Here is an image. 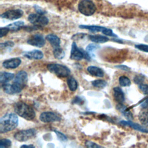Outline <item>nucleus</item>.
<instances>
[{
	"mask_svg": "<svg viewBox=\"0 0 148 148\" xmlns=\"http://www.w3.org/2000/svg\"><path fill=\"white\" fill-rule=\"evenodd\" d=\"M27 73L24 71H19L14 78L12 84L5 83L1 84L3 91L8 94H14L21 91L27 82Z\"/></svg>",
	"mask_w": 148,
	"mask_h": 148,
	"instance_id": "obj_1",
	"label": "nucleus"
},
{
	"mask_svg": "<svg viewBox=\"0 0 148 148\" xmlns=\"http://www.w3.org/2000/svg\"><path fill=\"white\" fill-rule=\"evenodd\" d=\"M18 123V117L15 114H5L0 119V132L6 133L13 130L17 127Z\"/></svg>",
	"mask_w": 148,
	"mask_h": 148,
	"instance_id": "obj_2",
	"label": "nucleus"
},
{
	"mask_svg": "<svg viewBox=\"0 0 148 148\" xmlns=\"http://www.w3.org/2000/svg\"><path fill=\"white\" fill-rule=\"evenodd\" d=\"M14 110L17 114L27 120H32L35 117V112L34 109L23 102L16 103Z\"/></svg>",
	"mask_w": 148,
	"mask_h": 148,
	"instance_id": "obj_3",
	"label": "nucleus"
},
{
	"mask_svg": "<svg viewBox=\"0 0 148 148\" xmlns=\"http://www.w3.org/2000/svg\"><path fill=\"white\" fill-rule=\"evenodd\" d=\"M47 69L58 77H65L69 76L70 70L66 66L58 64H50L47 66Z\"/></svg>",
	"mask_w": 148,
	"mask_h": 148,
	"instance_id": "obj_4",
	"label": "nucleus"
},
{
	"mask_svg": "<svg viewBox=\"0 0 148 148\" xmlns=\"http://www.w3.org/2000/svg\"><path fill=\"white\" fill-rule=\"evenodd\" d=\"M79 12L87 16L92 15L96 11V6L91 0H82L78 5Z\"/></svg>",
	"mask_w": 148,
	"mask_h": 148,
	"instance_id": "obj_5",
	"label": "nucleus"
},
{
	"mask_svg": "<svg viewBox=\"0 0 148 148\" xmlns=\"http://www.w3.org/2000/svg\"><path fill=\"white\" fill-rule=\"evenodd\" d=\"M70 58L72 60L76 61L80 60L83 58L86 59L87 61H90L91 59L88 53L86 50L84 51L82 49L78 48L77 45L74 42L72 44Z\"/></svg>",
	"mask_w": 148,
	"mask_h": 148,
	"instance_id": "obj_6",
	"label": "nucleus"
},
{
	"mask_svg": "<svg viewBox=\"0 0 148 148\" xmlns=\"http://www.w3.org/2000/svg\"><path fill=\"white\" fill-rule=\"evenodd\" d=\"M36 134V131L35 129H28L24 130H21L17 132L14 138L16 140L19 142H25L32 138H34Z\"/></svg>",
	"mask_w": 148,
	"mask_h": 148,
	"instance_id": "obj_7",
	"label": "nucleus"
},
{
	"mask_svg": "<svg viewBox=\"0 0 148 148\" xmlns=\"http://www.w3.org/2000/svg\"><path fill=\"white\" fill-rule=\"evenodd\" d=\"M28 21L34 25L42 27L49 23L47 17L40 14H30L28 17Z\"/></svg>",
	"mask_w": 148,
	"mask_h": 148,
	"instance_id": "obj_8",
	"label": "nucleus"
},
{
	"mask_svg": "<svg viewBox=\"0 0 148 148\" xmlns=\"http://www.w3.org/2000/svg\"><path fill=\"white\" fill-rule=\"evenodd\" d=\"M24 12L22 10L17 9H13V10H9L4 13H3L1 17L3 18H6L10 20H14L18 19L22 17L23 15Z\"/></svg>",
	"mask_w": 148,
	"mask_h": 148,
	"instance_id": "obj_9",
	"label": "nucleus"
},
{
	"mask_svg": "<svg viewBox=\"0 0 148 148\" xmlns=\"http://www.w3.org/2000/svg\"><path fill=\"white\" fill-rule=\"evenodd\" d=\"M39 119L43 123H51L60 121L61 117L54 112H45L40 114Z\"/></svg>",
	"mask_w": 148,
	"mask_h": 148,
	"instance_id": "obj_10",
	"label": "nucleus"
},
{
	"mask_svg": "<svg viewBox=\"0 0 148 148\" xmlns=\"http://www.w3.org/2000/svg\"><path fill=\"white\" fill-rule=\"evenodd\" d=\"M27 43L32 46L38 47H42L45 44V40L42 35L40 34H35L29 38Z\"/></svg>",
	"mask_w": 148,
	"mask_h": 148,
	"instance_id": "obj_11",
	"label": "nucleus"
},
{
	"mask_svg": "<svg viewBox=\"0 0 148 148\" xmlns=\"http://www.w3.org/2000/svg\"><path fill=\"white\" fill-rule=\"evenodd\" d=\"M21 60L19 58H13L4 61L2 66L6 69H14L17 68L21 64Z\"/></svg>",
	"mask_w": 148,
	"mask_h": 148,
	"instance_id": "obj_12",
	"label": "nucleus"
},
{
	"mask_svg": "<svg viewBox=\"0 0 148 148\" xmlns=\"http://www.w3.org/2000/svg\"><path fill=\"white\" fill-rule=\"evenodd\" d=\"M23 55L25 57L31 60H40L43 57V53L39 50H34L24 52Z\"/></svg>",
	"mask_w": 148,
	"mask_h": 148,
	"instance_id": "obj_13",
	"label": "nucleus"
},
{
	"mask_svg": "<svg viewBox=\"0 0 148 148\" xmlns=\"http://www.w3.org/2000/svg\"><path fill=\"white\" fill-rule=\"evenodd\" d=\"M120 124L123 125H125V126H129L132 128H134V130H138L139 131L142 132H145V133H148V129H147L146 128L139 125L138 124L132 122L130 120L128 121H120Z\"/></svg>",
	"mask_w": 148,
	"mask_h": 148,
	"instance_id": "obj_14",
	"label": "nucleus"
},
{
	"mask_svg": "<svg viewBox=\"0 0 148 148\" xmlns=\"http://www.w3.org/2000/svg\"><path fill=\"white\" fill-rule=\"evenodd\" d=\"M113 96L118 103H123L125 100L124 94L121 88L116 87L113 88Z\"/></svg>",
	"mask_w": 148,
	"mask_h": 148,
	"instance_id": "obj_15",
	"label": "nucleus"
},
{
	"mask_svg": "<svg viewBox=\"0 0 148 148\" xmlns=\"http://www.w3.org/2000/svg\"><path fill=\"white\" fill-rule=\"evenodd\" d=\"M46 39L51 44L53 49L60 47V39L57 35L52 34H49L46 36Z\"/></svg>",
	"mask_w": 148,
	"mask_h": 148,
	"instance_id": "obj_16",
	"label": "nucleus"
},
{
	"mask_svg": "<svg viewBox=\"0 0 148 148\" xmlns=\"http://www.w3.org/2000/svg\"><path fill=\"white\" fill-rule=\"evenodd\" d=\"M116 109L120 111L127 119L131 120L133 119L132 114L128 110L127 107L121 103H119L116 105Z\"/></svg>",
	"mask_w": 148,
	"mask_h": 148,
	"instance_id": "obj_17",
	"label": "nucleus"
},
{
	"mask_svg": "<svg viewBox=\"0 0 148 148\" xmlns=\"http://www.w3.org/2000/svg\"><path fill=\"white\" fill-rule=\"evenodd\" d=\"M87 71L91 75L95 77H103L104 75V72L102 69L95 66H90L87 68Z\"/></svg>",
	"mask_w": 148,
	"mask_h": 148,
	"instance_id": "obj_18",
	"label": "nucleus"
},
{
	"mask_svg": "<svg viewBox=\"0 0 148 148\" xmlns=\"http://www.w3.org/2000/svg\"><path fill=\"white\" fill-rule=\"evenodd\" d=\"M14 75L12 73L1 72L0 73V82L1 84L9 82L12 79H14Z\"/></svg>",
	"mask_w": 148,
	"mask_h": 148,
	"instance_id": "obj_19",
	"label": "nucleus"
},
{
	"mask_svg": "<svg viewBox=\"0 0 148 148\" xmlns=\"http://www.w3.org/2000/svg\"><path fill=\"white\" fill-rule=\"evenodd\" d=\"M138 118L142 125L148 127V108L142 110L139 114Z\"/></svg>",
	"mask_w": 148,
	"mask_h": 148,
	"instance_id": "obj_20",
	"label": "nucleus"
},
{
	"mask_svg": "<svg viewBox=\"0 0 148 148\" xmlns=\"http://www.w3.org/2000/svg\"><path fill=\"white\" fill-rule=\"evenodd\" d=\"M89 39L95 43H105L109 40L108 37L100 35H89Z\"/></svg>",
	"mask_w": 148,
	"mask_h": 148,
	"instance_id": "obj_21",
	"label": "nucleus"
},
{
	"mask_svg": "<svg viewBox=\"0 0 148 148\" xmlns=\"http://www.w3.org/2000/svg\"><path fill=\"white\" fill-rule=\"evenodd\" d=\"M67 84L69 90L72 91H75L77 88V82L72 76L68 77L67 79Z\"/></svg>",
	"mask_w": 148,
	"mask_h": 148,
	"instance_id": "obj_22",
	"label": "nucleus"
},
{
	"mask_svg": "<svg viewBox=\"0 0 148 148\" xmlns=\"http://www.w3.org/2000/svg\"><path fill=\"white\" fill-rule=\"evenodd\" d=\"M79 28L82 29H88L92 32H102L103 28L105 27L97 26V25H79Z\"/></svg>",
	"mask_w": 148,
	"mask_h": 148,
	"instance_id": "obj_23",
	"label": "nucleus"
},
{
	"mask_svg": "<svg viewBox=\"0 0 148 148\" xmlns=\"http://www.w3.org/2000/svg\"><path fill=\"white\" fill-rule=\"evenodd\" d=\"M24 23L22 21H16L13 23L9 24L6 27L9 28L10 31H16L20 29L24 25Z\"/></svg>",
	"mask_w": 148,
	"mask_h": 148,
	"instance_id": "obj_24",
	"label": "nucleus"
},
{
	"mask_svg": "<svg viewBox=\"0 0 148 148\" xmlns=\"http://www.w3.org/2000/svg\"><path fill=\"white\" fill-rule=\"evenodd\" d=\"M53 54L56 58L61 60L64 57L65 52L60 47H58L53 49Z\"/></svg>",
	"mask_w": 148,
	"mask_h": 148,
	"instance_id": "obj_25",
	"label": "nucleus"
},
{
	"mask_svg": "<svg viewBox=\"0 0 148 148\" xmlns=\"http://www.w3.org/2000/svg\"><path fill=\"white\" fill-rule=\"evenodd\" d=\"M106 84H107L106 82L102 79H97L92 82V85L94 87L99 88H104L106 86Z\"/></svg>",
	"mask_w": 148,
	"mask_h": 148,
	"instance_id": "obj_26",
	"label": "nucleus"
},
{
	"mask_svg": "<svg viewBox=\"0 0 148 148\" xmlns=\"http://www.w3.org/2000/svg\"><path fill=\"white\" fill-rule=\"evenodd\" d=\"M119 82L121 86L127 87L129 86L131 84V81L130 79L125 76H121L119 79Z\"/></svg>",
	"mask_w": 148,
	"mask_h": 148,
	"instance_id": "obj_27",
	"label": "nucleus"
},
{
	"mask_svg": "<svg viewBox=\"0 0 148 148\" xmlns=\"http://www.w3.org/2000/svg\"><path fill=\"white\" fill-rule=\"evenodd\" d=\"M12 142L10 140L8 139H1L0 140V147H9L11 146Z\"/></svg>",
	"mask_w": 148,
	"mask_h": 148,
	"instance_id": "obj_28",
	"label": "nucleus"
},
{
	"mask_svg": "<svg viewBox=\"0 0 148 148\" xmlns=\"http://www.w3.org/2000/svg\"><path fill=\"white\" fill-rule=\"evenodd\" d=\"M54 132L56 133V134L57 136L58 139L60 141L65 142V141L67 140V137H66L64 134H62V132H59V131H56V130H54Z\"/></svg>",
	"mask_w": 148,
	"mask_h": 148,
	"instance_id": "obj_29",
	"label": "nucleus"
},
{
	"mask_svg": "<svg viewBox=\"0 0 148 148\" xmlns=\"http://www.w3.org/2000/svg\"><path fill=\"white\" fill-rule=\"evenodd\" d=\"M98 47H99L98 45L95 43H90L87 46L86 50L88 53H90V52L94 51L95 50L97 49Z\"/></svg>",
	"mask_w": 148,
	"mask_h": 148,
	"instance_id": "obj_30",
	"label": "nucleus"
},
{
	"mask_svg": "<svg viewBox=\"0 0 148 148\" xmlns=\"http://www.w3.org/2000/svg\"><path fill=\"white\" fill-rule=\"evenodd\" d=\"M14 43L12 41H6L4 43H1V49H5V48H9L12 47L14 46Z\"/></svg>",
	"mask_w": 148,
	"mask_h": 148,
	"instance_id": "obj_31",
	"label": "nucleus"
},
{
	"mask_svg": "<svg viewBox=\"0 0 148 148\" xmlns=\"http://www.w3.org/2000/svg\"><path fill=\"white\" fill-rule=\"evenodd\" d=\"M104 35L106 36H117L113 32V31L109 28H104L102 32Z\"/></svg>",
	"mask_w": 148,
	"mask_h": 148,
	"instance_id": "obj_32",
	"label": "nucleus"
},
{
	"mask_svg": "<svg viewBox=\"0 0 148 148\" xmlns=\"http://www.w3.org/2000/svg\"><path fill=\"white\" fill-rule=\"evenodd\" d=\"M139 88L143 92L144 94L148 95V85L147 84L141 83L139 84Z\"/></svg>",
	"mask_w": 148,
	"mask_h": 148,
	"instance_id": "obj_33",
	"label": "nucleus"
},
{
	"mask_svg": "<svg viewBox=\"0 0 148 148\" xmlns=\"http://www.w3.org/2000/svg\"><path fill=\"white\" fill-rule=\"evenodd\" d=\"M135 47L141 51L148 53V45H144V44L137 45H135Z\"/></svg>",
	"mask_w": 148,
	"mask_h": 148,
	"instance_id": "obj_34",
	"label": "nucleus"
},
{
	"mask_svg": "<svg viewBox=\"0 0 148 148\" xmlns=\"http://www.w3.org/2000/svg\"><path fill=\"white\" fill-rule=\"evenodd\" d=\"M85 145H86V146L88 147H102L101 146H99L97 143L89 140H87L85 142Z\"/></svg>",
	"mask_w": 148,
	"mask_h": 148,
	"instance_id": "obj_35",
	"label": "nucleus"
},
{
	"mask_svg": "<svg viewBox=\"0 0 148 148\" xmlns=\"http://www.w3.org/2000/svg\"><path fill=\"white\" fill-rule=\"evenodd\" d=\"M10 31L8 27H1V32H0V38H2L5 36Z\"/></svg>",
	"mask_w": 148,
	"mask_h": 148,
	"instance_id": "obj_36",
	"label": "nucleus"
},
{
	"mask_svg": "<svg viewBox=\"0 0 148 148\" xmlns=\"http://www.w3.org/2000/svg\"><path fill=\"white\" fill-rule=\"evenodd\" d=\"M143 81V77H142V76L140 75H138L135 76V77L134 78V82L136 84H140L141 83H142Z\"/></svg>",
	"mask_w": 148,
	"mask_h": 148,
	"instance_id": "obj_37",
	"label": "nucleus"
},
{
	"mask_svg": "<svg viewBox=\"0 0 148 148\" xmlns=\"http://www.w3.org/2000/svg\"><path fill=\"white\" fill-rule=\"evenodd\" d=\"M73 103H76V104H82L84 103V101L82 98H81L80 97H76L75 99L73 100Z\"/></svg>",
	"mask_w": 148,
	"mask_h": 148,
	"instance_id": "obj_38",
	"label": "nucleus"
},
{
	"mask_svg": "<svg viewBox=\"0 0 148 148\" xmlns=\"http://www.w3.org/2000/svg\"><path fill=\"white\" fill-rule=\"evenodd\" d=\"M34 8H35V10H36V12H37V13H38V14H44L45 13H46V12L44 10H43L42 9H41L39 6H37V5H35L34 6Z\"/></svg>",
	"mask_w": 148,
	"mask_h": 148,
	"instance_id": "obj_39",
	"label": "nucleus"
},
{
	"mask_svg": "<svg viewBox=\"0 0 148 148\" xmlns=\"http://www.w3.org/2000/svg\"><path fill=\"white\" fill-rule=\"evenodd\" d=\"M116 68H117L119 69H120L124 70V71H128L130 70V68L129 67H128L127 66L124 65H117V66H116Z\"/></svg>",
	"mask_w": 148,
	"mask_h": 148,
	"instance_id": "obj_40",
	"label": "nucleus"
},
{
	"mask_svg": "<svg viewBox=\"0 0 148 148\" xmlns=\"http://www.w3.org/2000/svg\"><path fill=\"white\" fill-rule=\"evenodd\" d=\"M140 106L143 109L148 108V98L140 103Z\"/></svg>",
	"mask_w": 148,
	"mask_h": 148,
	"instance_id": "obj_41",
	"label": "nucleus"
},
{
	"mask_svg": "<svg viewBox=\"0 0 148 148\" xmlns=\"http://www.w3.org/2000/svg\"><path fill=\"white\" fill-rule=\"evenodd\" d=\"M21 147H35V146L32 145H23L21 146Z\"/></svg>",
	"mask_w": 148,
	"mask_h": 148,
	"instance_id": "obj_42",
	"label": "nucleus"
}]
</instances>
